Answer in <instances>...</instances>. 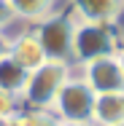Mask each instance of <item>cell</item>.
<instances>
[{"label":"cell","mask_w":124,"mask_h":126,"mask_svg":"<svg viewBox=\"0 0 124 126\" xmlns=\"http://www.w3.org/2000/svg\"><path fill=\"white\" fill-rule=\"evenodd\" d=\"M81 80L95 91V94H108V91H122L124 89V75L119 67L116 54L113 56H100L92 62L81 64Z\"/></svg>","instance_id":"5"},{"label":"cell","mask_w":124,"mask_h":126,"mask_svg":"<svg viewBox=\"0 0 124 126\" xmlns=\"http://www.w3.org/2000/svg\"><path fill=\"white\" fill-rule=\"evenodd\" d=\"M43 54L51 62H62L73 67V38H75V16L70 11H54L43 22L32 27Z\"/></svg>","instance_id":"1"},{"label":"cell","mask_w":124,"mask_h":126,"mask_svg":"<svg viewBox=\"0 0 124 126\" xmlns=\"http://www.w3.org/2000/svg\"><path fill=\"white\" fill-rule=\"evenodd\" d=\"M16 115H19V113H16ZM16 115H11V118H3V121H0V126H19V118H16Z\"/></svg>","instance_id":"16"},{"label":"cell","mask_w":124,"mask_h":126,"mask_svg":"<svg viewBox=\"0 0 124 126\" xmlns=\"http://www.w3.org/2000/svg\"><path fill=\"white\" fill-rule=\"evenodd\" d=\"M119 121H124V89L122 91H108V94H95L92 124L95 126H113Z\"/></svg>","instance_id":"8"},{"label":"cell","mask_w":124,"mask_h":126,"mask_svg":"<svg viewBox=\"0 0 124 126\" xmlns=\"http://www.w3.org/2000/svg\"><path fill=\"white\" fill-rule=\"evenodd\" d=\"M27 78H30V73L22 64H16L8 54L0 56V91H5V94H11V97L19 99L22 91H25V86H27Z\"/></svg>","instance_id":"9"},{"label":"cell","mask_w":124,"mask_h":126,"mask_svg":"<svg viewBox=\"0 0 124 126\" xmlns=\"http://www.w3.org/2000/svg\"><path fill=\"white\" fill-rule=\"evenodd\" d=\"M122 46H124V38H122Z\"/></svg>","instance_id":"19"},{"label":"cell","mask_w":124,"mask_h":126,"mask_svg":"<svg viewBox=\"0 0 124 126\" xmlns=\"http://www.w3.org/2000/svg\"><path fill=\"white\" fill-rule=\"evenodd\" d=\"M8 5L14 16L27 24H38L57 11V0H8Z\"/></svg>","instance_id":"10"},{"label":"cell","mask_w":124,"mask_h":126,"mask_svg":"<svg viewBox=\"0 0 124 126\" xmlns=\"http://www.w3.org/2000/svg\"><path fill=\"white\" fill-rule=\"evenodd\" d=\"M8 56L16 64H22L27 73L46 62V54H43V46H41L35 30H25L16 38H8Z\"/></svg>","instance_id":"7"},{"label":"cell","mask_w":124,"mask_h":126,"mask_svg":"<svg viewBox=\"0 0 124 126\" xmlns=\"http://www.w3.org/2000/svg\"><path fill=\"white\" fill-rule=\"evenodd\" d=\"M5 54H8V35L0 32V56H5Z\"/></svg>","instance_id":"14"},{"label":"cell","mask_w":124,"mask_h":126,"mask_svg":"<svg viewBox=\"0 0 124 126\" xmlns=\"http://www.w3.org/2000/svg\"><path fill=\"white\" fill-rule=\"evenodd\" d=\"M113 126H124V121H119V124H113Z\"/></svg>","instance_id":"18"},{"label":"cell","mask_w":124,"mask_h":126,"mask_svg":"<svg viewBox=\"0 0 124 126\" xmlns=\"http://www.w3.org/2000/svg\"><path fill=\"white\" fill-rule=\"evenodd\" d=\"M70 14L78 22L116 24L124 14V0H70Z\"/></svg>","instance_id":"6"},{"label":"cell","mask_w":124,"mask_h":126,"mask_svg":"<svg viewBox=\"0 0 124 126\" xmlns=\"http://www.w3.org/2000/svg\"><path fill=\"white\" fill-rule=\"evenodd\" d=\"M122 48V38L116 35L113 24H95L75 19V38H73V62L84 64L100 56H113Z\"/></svg>","instance_id":"3"},{"label":"cell","mask_w":124,"mask_h":126,"mask_svg":"<svg viewBox=\"0 0 124 126\" xmlns=\"http://www.w3.org/2000/svg\"><path fill=\"white\" fill-rule=\"evenodd\" d=\"M14 22H16V16L11 11L8 0H0V32H5V27H11Z\"/></svg>","instance_id":"13"},{"label":"cell","mask_w":124,"mask_h":126,"mask_svg":"<svg viewBox=\"0 0 124 126\" xmlns=\"http://www.w3.org/2000/svg\"><path fill=\"white\" fill-rule=\"evenodd\" d=\"M73 75V67L70 64H62V62H51L46 59L41 67L30 70L27 78V86L22 91L19 102L25 107H35V110H49L57 91L62 89V83Z\"/></svg>","instance_id":"2"},{"label":"cell","mask_w":124,"mask_h":126,"mask_svg":"<svg viewBox=\"0 0 124 126\" xmlns=\"http://www.w3.org/2000/svg\"><path fill=\"white\" fill-rule=\"evenodd\" d=\"M59 126H95L92 121H59Z\"/></svg>","instance_id":"15"},{"label":"cell","mask_w":124,"mask_h":126,"mask_svg":"<svg viewBox=\"0 0 124 126\" xmlns=\"http://www.w3.org/2000/svg\"><path fill=\"white\" fill-rule=\"evenodd\" d=\"M116 59H119V67H122V75H124V46L116 51Z\"/></svg>","instance_id":"17"},{"label":"cell","mask_w":124,"mask_h":126,"mask_svg":"<svg viewBox=\"0 0 124 126\" xmlns=\"http://www.w3.org/2000/svg\"><path fill=\"white\" fill-rule=\"evenodd\" d=\"M16 113H19V99L11 97V94H5V91H0V121L3 118H11Z\"/></svg>","instance_id":"12"},{"label":"cell","mask_w":124,"mask_h":126,"mask_svg":"<svg viewBox=\"0 0 124 126\" xmlns=\"http://www.w3.org/2000/svg\"><path fill=\"white\" fill-rule=\"evenodd\" d=\"M19 126H59V118L51 110H35V107H25L19 110Z\"/></svg>","instance_id":"11"},{"label":"cell","mask_w":124,"mask_h":126,"mask_svg":"<svg viewBox=\"0 0 124 126\" xmlns=\"http://www.w3.org/2000/svg\"><path fill=\"white\" fill-rule=\"evenodd\" d=\"M92 107H95V91L81 80V75H70L57 91L49 110L59 121H92Z\"/></svg>","instance_id":"4"}]
</instances>
